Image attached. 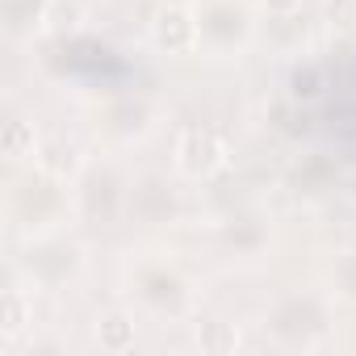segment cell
<instances>
[{
    "label": "cell",
    "mask_w": 356,
    "mask_h": 356,
    "mask_svg": "<svg viewBox=\"0 0 356 356\" xmlns=\"http://www.w3.org/2000/svg\"><path fill=\"white\" fill-rule=\"evenodd\" d=\"M176 155H181V168L185 172H210V168H218L222 163V155H227V147L218 143V134L214 130H202V126H193V130H185V138H181V147H176Z\"/></svg>",
    "instance_id": "obj_1"
},
{
    "label": "cell",
    "mask_w": 356,
    "mask_h": 356,
    "mask_svg": "<svg viewBox=\"0 0 356 356\" xmlns=\"http://www.w3.org/2000/svg\"><path fill=\"white\" fill-rule=\"evenodd\" d=\"M155 42H159V47H168V51L189 47V42H193V22H189L181 9L159 13V22H155Z\"/></svg>",
    "instance_id": "obj_2"
},
{
    "label": "cell",
    "mask_w": 356,
    "mask_h": 356,
    "mask_svg": "<svg viewBox=\"0 0 356 356\" xmlns=\"http://www.w3.org/2000/svg\"><path fill=\"white\" fill-rule=\"evenodd\" d=\"M5 147H9V155H22L26 147H34V134H30V126H26V122H13V126L5 130Z\"/></svg>",
    "instance_id": "obj_3"
},
{
    "label": "cell",
    "mask_w": 356,
    "mask_h": 356,
    "mask_svg": "<svg viewBox=\"0 0 356 356\" xmlns=\"http://www.w3.org/2000/svg\"><path fill=\"white\" fill-rule=\"evenodd\" d=\"M22 323H26L22 298H17V293H9V323H5V327H9V335H17V331H22Z\"/></svg>",
    "instance_id": "obj_4"
},
{
    "label": "cell",
    "mask_w": 356,
    "mask_h": 356,
    "mask_svg": "<svg viewBox=\"0 0 356 356\" xmlns=\"http://www.w3.org/2000/svg\"><path fill=\"white\" fill-rule=\"evenodd\" d=\"M126 339H130V327H126L122 318H113V323H109V335H105V343H109V348H122Z\"/></svg>",
    "instance_id": "obj_5"
}]
</instances>
